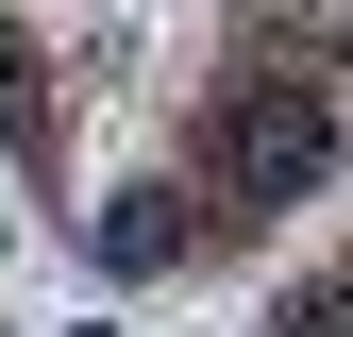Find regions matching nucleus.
Listing matches in <instances>:
<instances>
[{
	"label": "nucleus",
	"instance_id": "nucleus-1",
	"mask_svg": "<svg viewBox=\"0 0 353 337\" xmlns=\"http://www.w3.org/2000/svg\"><path fill=\"white\" fill-rule=\"evenodd\" d=\"M202 168H219V220H270V202H303L336 168V102L303 84V51H270V68H236L202 102Z\"/></svg>",
	"mask_w": 353,
	"mask_h": 337
},
{
	"label": "nucleus",
	"instance_id": "nucleus-2",
	"mask_svg": "<svg viewBox=\"0 0 353 337\" xmlns=\"http://www.w3.org/2000/svg\"><path fill=\"white\" fill-rule=\"evenodd\" d=\"M185 253V186H118L101 202V270H168Z\"/></svg>",
	"mask_w": 353,
	"mask_h": 337
},
{
	"label": "nucleus",
	"instance_id": "nucleus-3",
	"mask_svg": "<svg viewBox=\"0 0 353 337\" xmlns=\"http://www.w3.org/2000/svg\"><path fill=\"white\" fill-rule=\"evenodd\" d=\"M270 337H353V287H303V304H286Z\"/></svg>",
	"mask_w": 353,
	"mask_h": 337
}]
</instances>
